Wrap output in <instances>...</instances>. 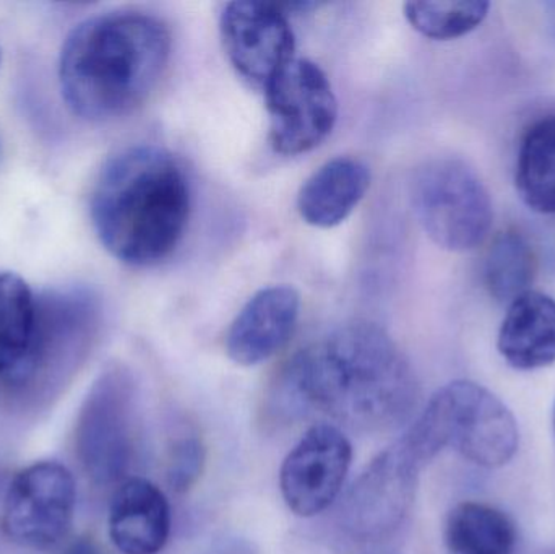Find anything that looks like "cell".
Segmentation results:
<instances>
[{"mask_svg": "<svg viewBox=\"0 0 555 554\" xmlns=\"http://www.w3.org/2000/svg\"><path fill=\"white\" fill-rule=\"evenodd\" d=\"M417 400L420 384L403 351L384 328L362 321L297 351L270 396L281 420L320 416L361 433L403 425Z\"/></svg>", "mask_w": 555, "mask_h": 554, "instance_id": "6da1fadb", "label": "cell"}, {"mask_svg": "<svg viewBox=\"0 0 555 554\" xmlns=\"http://www.w3.org/2000/svg\"><path fill=\"white\" fill-rule=\"evenodd\" d=\"M171 57L165 23L135 10L103 13L72 29L59 59V83L72 113L104 123L139 109Z\"/></svg>", "mask_w": 555, "mask_h": 554, "instance_id": "7a4b0ae2", "label": "cell"}, {"mask_svg": "<svg viewBox=\"0 0 555 554\" xmlns=\"http://www.w3.org/2000/svg\"><path fill=\"white\" fill-rule=\"evenodd\" d=\"M191 184L184 166L166 150H124L101 169L91 195V220L111 256L132 267L168 259L191 217Z\"/></svg>", "mask_w": 555, "mask_h": 554, "instance_id": "3957f363", "label": "cell"}, {"mask_svg": "<svg viewBox=\"0 0 555 554\" xmlns=\"http://www.w3.org/2000/svg\"><path fill=\"white\" fill-rule=\"evenodd\" d=\"M400 441L423 467L452 448L479 467L501 468L517 454L520 433L514 413L491 390L455 381L437 390Z\"/></svg>", "mask_w": 555, "mask_h": 554, "instance_id": "277c9868", "label": "cell"}, {"mask_svg": "<svg viewBox=\"0 0 555 554\" xmlns=\"http://www.w3.org/2000/svg\"><path fill=\"white\" fill-rule=\"evenodd\" d=\"M411 204L427 236L452 253L485 243L494 210L481 179L465 163L436 158L423 163L411 179Z\"/></svg>", "mask_w": 555, "mask_h": 554, "instance_id": "5b68a950", "label": "cell"}, {"mask_svg": "<svg viewBox=\"0 0 555 554\" xmlns=\"http://www.w3.org/2000/svg\"><path fill=\"white\" fill-rule=\"evenodd\" d=\"M78 454L96 484L127 480L137 449V392L129 371L113 368L98 381L78 425Z\"/></svg>", "mask_w": 555, "mask_h": 554, "instance_id": "8992f818", "label": "cell"}, {"mask_svg": "<svg viewBox=\"0 0 555 554\" xmlns=\"http://www.w3.org/2000/svg\"><path fill=\"white\" fill-rule=\"evenodd\" d=\"M270 145L284 156L302 155L325 142L338 119V101L325 72L294 59L267 85Z\"/></svg>", "mask_w": 555, "mask_h": 554, "instance_id": "52a82bcc", "label": "cell"}, {"mask_svg": "<svg viewBox=\"0 0 555 554\" xmlns=\"http://www.w3.org/2000/svg\"><path fill=\"white\" fill-rule=\"evenodd\" d=\"M75 481L57 462H36L10 484L3 500V536L23 549L46 550L67 537L74 523Z\"/></svg>", "mask_w": 555, "mask_h": 554, "instance_id": "ba28073f", "label": "cell"}, {"mask_svg": "<svg viewBox=\"0 0 555 554\" xmlns=\"http://www.w3.org/2000/svg\"><path fill=\"white\" fill-rule=\"evenodd\" d=\"M423 465L397 441L356 480L343 504L346 532L359 542L391 536L410 514Z\"/></svg>", "mask_w": 555, "mask_h": 554, "instance_id": "9c48e42d", "label": "cell"}, {"mask_svg": "<svg viewBox=\"0 0 555 554\" xmlns=\"http://www.w3.org/2000/svg\"><path fill=\"white\" fill-rule=\"evenodd\" d=\"M351 461V442L338 426H310L281 465L284 503L299 517H313L328 510L341 493Z\"/></svg>", "mask_w": 555, "mask_h": 554, "instance_id": "30bf717a", "label": "cell"}, {"mask_svg": "<svg viewBox=\"0 0 555 554\" xmlns=\"http://www.w3.org/2000/svg\"><path fill=\"white\" fill-rule=\"evenodd\" d=\"M286 10L270 2H231L221 13V39L237 74L253 87L267 85L294 59L293 28Z\"/></svg>", "mask_w": 555, "mask_h": 554, "instance_id": "8fae6325", "label": "cell"}, {"mask_svg": "<svg viewBox=\"0 0 555 554\" xmlns=\"http://www.w3.org/2000/svg\"><path fill=\"white\" fill-rule=\"evenodd\" d=\"M300 296L293 286L257 292L231 324L228 357L241 366H257L286 347L299 321Z\"/></svg>", "mask_w": 555, "mask_h": 554, "instance_id": "7c38bea8", "label": "cell"}, {"mask_svg": "<svg viewBox=\"0 0 555 554\" xmlns=\"http://www.w3.org/2000/svg\"><path fill=\"white\" fill-rule=\"evenodd\" d=\"M107 526L120 553H162L171 533L168 498L145 478H127L113 494Z\"/></svg>", "mask_w": 555, "mask_h": 554, "instance_id": "4fadbf2b", "label": "cell"}, {"mask_svg": "<svg viewBox=\"0 0 555 554\" xmlns=\"http://www.w3.org/2000/svg\"><path fill=\"white\" fill-rule=\"evenodd\" d=\"M369 188L367 165L351 156H338L304 182L297 195V211L310 227H338L361 204Z\"/></svg>", "mask_w": 555, "mask_h": 554, "instance_id": "5bb4252c", "label": "cell"}, {"mask_svg": "<svg viewBox=\"0 0 555 554\" xmlns=\"http://www.w3.org/2000/svg\"><path fill=\"white\" fill-rule=\"evenodd\" d=\"M499 353L515 370L534 371L555 363V299L524 293L508 305L498 337Z\"/></svg>", "mask_w": 555, "mask_h": 554, "instance_id": "9a60e30c", "label": "cell"}, {"mask_svg": "<svg viewBox=\"0 0 555 554\" xmlns=\"http://www.w3.org/2000/svg\"><path fill=\"white\" fill-rule=\"evenodd\" d=\"M38 327V298L16 273H0V377L26 383Z\"/></svg>", "mask_w": 555, "mask_h": 554, "instance_id": "2e32d148", "label": "cell"}, {"mask_svg": "<svg viewBox=\"0 0 555 554\" xmlns=\"http://www.w3.org/2000/svg\"><path fill=\"white\" fill-rule=\"evenodd\" d=\"M517 540L514 520L491 504L466 501L447 517L446 543L452 554H514Z\"/></svg>", "mask_w": 555, "mask_h": 554, "instance_id": "e0dca14e", "label": "cell"}, {"mask_svg": "<svg viewBox=\"0 0 555 554\" xmlns=\"http://www.w3.org/2000/svg\"><path fill=\"white\" fill-rule=\"evenodd\" d=\"M515 185L530 210L555 214V114L531 124L518 150Z\"/></svg>", "mask_w": 555, "mask_h": 554, "instance_id": "ac0fdd59", "label": "cell"}, {"mask_svg": "<svg viewBox=\"0 0 555 554\" xmlns=\"http://www.w3.org/2000/svg\"><path fill=\"white\" fill-rule=\"evenodd\" d=\"M538 272V257L524 234L505 231L486 254L485 282L492 298L508 302L530 292Z\"/></svg>", "mask_w": 555, "mask_h": 554, "instance_id": "d6986e66", "label": "cell"}, {"mask_svg": "<svg viewBox=\"0 0 555 554\" xmlns=\"http://www.w3.org/2000/svg\"><path fill=\"white\" fill-rule=\"evenodd\" d=\"M489 2H408L404 16L426 38L436 41L462 38L488 16Z\"/></svg>", "mask_w": 555, "mask_h": 554, "instance_id": "ffe728a7", "label": "cell"}, {"mask_svg": "<svg viewBox=\"0 0 555 554\" xmlns=\"http://www.w3.org/2000/svg\"><path fill=\"white\" fill-rule=\"evenodd\" d=\"M205 465V446L197 435H182L176 438L168 449L166 462V481L175 493H188L198 478Z\"/></svg>", "mask_w": 555, "mask_h": 554, "instance_id": "44dd1931", "label": "cell"}, {"mask_svg": "<svg viewBox=\"0 0 555 554\" xmlns=\"http://www.w3.org/2000/svg\"><path fill=\"white\" fill-rule=\"evenodd\" d=\"M205 554H257L254 552L253 546L247 543L234 540V542H224L221 545L215 546L210 552Z\"/></svg>", "mask_w": 555, "mask_h": 554, "instance_id": "7402d4cb", "label": "cell"}, {"mask_svg": "<svg viewBox=\"0 0 555 554\" xmlns=\"http://www.w3.org/2000/svg\"><path fill=\"white\" fill-rule=\"evenodd\" d=\"M62 554H106L93 540L90 539H80L77 542L72 543V545L67 546Z\"/></svg>", "mask_w": 555, "mask_h": 554, "instance_id": "603a6c76", "label": "cell"}, {"mask_svg": "<svg viewBox=\"0 0 555 554\" xmlns=\"http://www.w3.org/2000/svg\"><path fill=\"white\" fill-rule=\"evenodd\" d=\"M554 428H555V413H554Z\"/></svg>", "mask_w": 555, "mask_h": 554, "instance_id": "cb8c5ba5", "label": "cell"}, {"mask_svg": "<svg viewBox=\"0 0 555 554\" xmlns=\"http://www.w3.org/2000/svg\"><path fill=\"white\" fill-rule=\"evenodd\" d=\"M374 554H388V553H374Z\"/></svg>", "mask_w": 555, "mask_h": 554, "instance_id": "d4e9b609", "label": "cell"}]
</instances>
